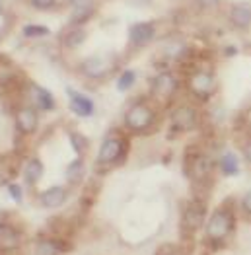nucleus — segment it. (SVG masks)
Segmentation results:
<instances>
[{"mask_svg":"<svg viewBox=\"0 0 251 255\" xmlns=\"http://www.w3.org/2000/svg\"><path fill=\"white\" fill-rule=\"evenodd\" d=\"M8 191H10L12 199H14L16 203H21V197H23V193H21L20 185H16V183H8Z\"/></svg>","mask_w":251,"mask_h":255,"instance_id":"nucleus-27","label":"nucleus"},{"mask_svg":"<svg viewBox=\"0 0 251 255\" xmlns=\"http://www.w3.org/2000/svg\"><path fill=\"white\" fill-rule=\"evenodd\" d=\"M29 98L35 109L39 111H53L55 109V98L49 90H45L41 86H31L29 88Z\"/></svg>","mask_w":251,"mask_h":255,"instance_id":"nucleus-10","label":"nucleus"},{"mask_svg":"<svg viewBox=\"0 0 251 255\" xmlns=\"http://www.w3.org/2000/svg\"><path fill=\"white\" fill-rule=\"evenodd\" d=\"M123 152H125V142H123L121 136H107L102 142V148H100V154H98V162L111 166V164L119 162Z\"/></svg>","mask_w":251,"mask_h":255,"instance_id":"nucleus-4","label":"nucleus"},{"mask_svg":"<svg viewBox=\"0 0 251 255\" xmlns=\"http://www.w3.org/2000/svg\"><path fill=\"white\" fill-rule=\"evenodd\" d=\"M70 142H72V146H74V150L82 156V154H86V150H88V140L84 138L80 132H70Z\"/></svg>","mask_w":251,"mask_h":255,"instance_id":"nucleus-25","label":"nucleus"},{"mask_svg":"<svg viewBox=\"0 0 251 255\" xmlns=\"http://www.w3.org/2000/svg\"><path fill=\"white\" fill-rule=\"evenodd\" d=\"M152 123H154V109L150 106L138 102V104L128 107V111H126V115H125V125L130 128V130L142 132V130L150 128Z\"/></svg>","mask_w":251,"mask_h":255,"instance_id":"nucleus-1","label":"nucleus"},{"mask_svg":"<svg viewBox=\"0 0 251 255\" xmlns=\"http://www.w3.org/2000/svg\"><path fill=\"white\" fill-rule=\"evenodd\" d=\"M66 4L70 8L72 23H76V25L90 20V16L94 14V8H96V0H66Z\"/></svg>","mask_w":251,"mask_h":255,"instance_id":"nucleus-7","label":"nucleus"},{"mask_svg":"<svg viewBox=\"0 0 251 255\" xmlns=\"http://www.w3.org/2000/svg\"><path fill=\"white\" fill-rule=\"evenodd\" d=\"M37 123H39V115H37V109L33 106H23L18 109V113H16V127H18L20 132H23V134L35 132Z\"/></svg>","mask_w":251,"mask_h":255,"instance_id":"nucleus-6","label":"nucleus"},{"mask_svg":"<svg viewBox=\"0 0 251 255\" xmlns=\"http://www.w3.org/2000/svg\"><path fill=\"white\" fill-rule=\"evenodd\" d=\"M2 12H4V4H2V0H0V16H2Z\"/></svg>","mask_w":251,"mask_h":255,"instance_id":"nucleus-31","label":"nucleus"},{"mask_svg":"<svg viewBox=\"0 0 251 255\" xmlns=\"http://www.w3.org/2000/svg\"><path fill=\"white\" fill-rule=\"evenodd\" d=\"M84 162L82 158H78V160H74V162H70L68 166H66V171H64V175H66V181L70 183V185H78L80 181H82L84 177Z\"/></svg>","mask_w":251,"mask_h":255,"instance_id":"nucleus-19","label":"nucleus"},{"mask_svg":"<svg viewBox=\"0 0 251 255\" xmlns=\"http://www.w3.org/2000/svg\"><path fill=\"white\" fill-rule=\"evenodd\" d=\"M59 252H61V246H59L57 242L45 240V242H41V244L37 246L35 255H59Z\"/></svg>","mask_w":251,"mask_h":255,"instance_id":"nucleus-24","label":"nucleus"},{"mask_svg":"<svg viewBox=\"0 0 251 255\" xmlns=\"http://www.w3.org/2000/svg\"><path fill=\"white\" fill-rule=\"evenodd\" d=\"M187 86L193 96H197V98H209L210 92L214 90V76H212V72L205 70V68L195 70L187 78Z\"/></svg>","mask_w":251,"mask_h":255,"instance_id":"nucleus-3","label":"nucleus"},{"mask_svg":"<svg viewBox=\"0 0 251 255\" xmlns=\"http://www.w3.org/2000/svg\"><path fill=\"white\" fill-rule=\"evenodd\" d=\"M205 222V209L199 205V203H191L187 207V211L183 214V224L189 230H197L201 228Z\"/></svg>","mask_w":251,"mask_h":255,"instance_id":"nucleus-16","label":"nucleus"},{"mask_svg":"<svg viewBox=\"0 0 251 255\" xmlns=\"http://www.w3.org/2000/svg\"><path fill=\"white\" fill-rule=\"evenodd\" d=\"M59 0H29V6L39 10V12H47V10H53L57 8Z\"/></svg>","mask_w":251,"mask_h":255,"instance_id":"nucleus-26","label":"nucleus"},{"mask_svg":"<svg viewBox=\"0 0 251 255\" xmlns=\"http://www.w3.org/2000/svg\"><path fill=\"white\" fill-rule=\"evenodd\" d=\"M20 246V232L10 224H0V250L14 252Z\"/></svg>","mask_w":251,"mask_h":255,"instance_id":"nucleus-14","label":"nucleus"},{"mask_svg":"<svg viewBox=\"0 0 251 255\" xmlns=\"http://www.w3.org/2000/svg\"><path fill=\"white\" fill-rule=\"evenodd\" d=\"M171 123L177 130H189V128H193L197 125V113H195L193 107H179V109H175Z\"/></svg>","mask_w":251,"mask_h":255,"instance_id":"nucleus-11","label":"nucleus"},{"mask_svg":"<svg viewBox=\"0 0 251 255\" xmlns=\"http://www.w3.org/2000/svg\"><path fill=\"white\" fill-rule=\"evenodd\" d=\"M242 207H244V211L248 214H251V191L246 193V197L242 199Z\"/></svg>","mask_w":251,"mask_h":255,"instance_id":"nucleus-28","label":"nucleus"},{"mask_svg":"<svg viewBox=\"0 0 251 255\" xmlns=\"http://www.w3.org/2000/svg\"><path fill=\"white\" fill-rule=\"evenodd\" d=\"M84 39H86L84 27L76 25L74 29H70V31L64 35V45H66L68 49H76V47H80V43H84Z\"/></svg>","mask_w":251,"mask_h":255,"instance_id":"nucleus-22","label":"nucleus"},{"mask_svg":"<svg viewBox=\"0 0 251 255\" xmlns=\"http://www.w3.org/2000/svg\"><path fill=\"white\" fill-rule=\"evenodd\" d=\"M43 171H45V168H43L41 160H39V158H31V160L27 162L25 170H23L25 183H27V185H35L43 177Z\"/></svg>","mask_w":251,"mask_h":255,"instance_id":"nucleus-18","label":"nucleus"},{"mask_svg":"<svg viewBox=\"0 0 251 255\" xmlns=\"http://www.w3.org/2000/svg\"><path fill=\"white\" fill-rule=\"evenodd\" d=\"M156 25L152 21H138L128 29V43L132 47H144L154 39Z\"/></svg>","mask_w":251,"mask_h":255,"instance_id":"nucleus-5","label":"nucleus"},{"mask_svg":"<svg viewBox=\"0 0 251 255\" xmlns=\"http://www.w3.org/2000/svg\"><path fill=\"white\" fill-rule=\"evenodd\" d=\"M21 33L27 39H39V37H47L51 33V29L47 25H41V23H27L21 27Z\"/></svg>","mask_w":251,"mask_h":255,"instance_id":"nucleus-21","label":"nucleus"},{"mask_svg":"<svg viewBox=\"0 0 251 255\" xmlns=\"http://www.w3.org/2000/svg\"><path fill=\"white\" fill-rule=\"evenodd\" d=\"M232 226H234V220H232V214L226 209H220V211H214L212 216L209 218V224H207V234L212 240H224L226 236L232 232Z\"/></svg>","mask_w":251,"mask_h":255,"instance_id":"nucleus-2","label":"nucleus"},{"mask_svg":"<svg viewBox=\"0 0 251 255\" xmlns=\"http://www.w3.org/2000/svg\"><path fill=\"white\" fill-rule=\"evenodd\" d=\"M230 21L240 27V29H248L251 25V6L246 2H240V4H234L230 8Z\"/></svg>","mask_w":251,"mask_h":255,"instance_id":"nucleus-12","label":"nucleus"},{"mask_svg":"<svg viewBox=\"0 0 251 255\" xmlns=\"http://www.w3.org/2000/svg\"><path fill=\"white\" fill-rule=\"evenodd\" d=\"M246 156H248V160H250V164H251V142L246 146Z\"/></svg>","mask_w":251,"mask_h":255,"instance_id":"nucleus-30","label":"nucleus"},{"mask_svg":"<svg viewBox=\"0 0 251 255\" xmlns=\"http://www.w3.org/2000/svg\"><path fill=\"white\" fill-rule=\"evenodd\" d=\"M220 170L224 175H236L240 170V164H238V156L234 152H224L220 156Z\"/></svg>","mask_w":251,"mask_h":255,"instance_id":"nucleus-20","label":"nucleus"},{"mask_svg":"<svg viewBox=\"0 0 251 255\" xmlns=\"http://www.w3.org/2000/svg\"><path fill=\"white\" fill-rule=\"evenodd\" d=\"M68 98H70V109H72L74 115H78V117L94 115L96 107H94V102L90 98H86L84 94H78L74 90H68Z\"/></svg>","mask_w":251,"mask_h":255,"instance_id":"nucleus-9","label":"nucleus"},{"mask_svg":"<svg viewBox=\"0 0 251 255\" xmlns=\"http://www.w3.org/2000/svg\"><path fill=\"white\" fill-rule=\"evenodd\" d=\"M175 90V78L169 72H160L154 80H152V92L160 98H169Z\"/></svg>","mask_w":251,"mask_h":255,"instance_id":"nucleus-13","label":"nucleus"},{"mask_svg":"<svg viewBox=\"0 0 251 255\" xmlns=\"http://www.w3.org/2000/svg\"><path fill=\"white\" fill-rule=\"evenodd\" d=\"M111 68H113L111 59H109V57H105V55L90 57V59L84 63V72H86L90 78H102V76H105Z\"/></svg>","mask_w":251,"mask_h":255,"instance_id":"nucleus-8","label":"nucleus"},{"mask_svg":"<svg viewBox=\"0 0 251 255\" xmlns=\"http://www.w3.org/2000/svg\"><path fill=\"white\" fill-rule=\"evenodd\" d=\"M201 8H214V6H218L220 4V0H195Z\"/></svg>","mask_w":251,"mask_h":255,"instance_id":"nucleus-29","label":"nucleus"},{"mask_svg":"<svg viewBox=\"0 0 251 255\" xmlns=\"http://www.w3.org/2000/svg\"><path fill=\"white\" fill-rule=\"evenodd\" d=\"M66 199H68V191L64 189L63 185H55V187H51V189L41 193V203L43 207H47V209L61 207V205H64Z\"/></svg>","mask_w":251,"mask_h":255,"instance_id":"nucleus-15","label":"nucleus"},{"mask_svg":"<svg viewBox=\"0 0 251 255\" xmlns=\"http://www.w3.org/2000/svg\"><path fill=\"white\" fill-rule=\"evenodd\" d=\"M134 82H136V72L134 70H125L117 78V90L119 92H126V90H130L134 86Z\"/></svg>","mask_w":251,"mask_h":255,"instance_id":"nucleus-23","label":"nucleus"},{"mask_svg":"<svg viewBox=\"0 0 251 255\" xmlns=\"http://www.w3.org/2000/svg\"><path fill=\"white\" fill-rule=\"evenodd\" d=\"M209 171H210V160L207 156L201 154V156H195V158H193L187 173L195 181H199V179H205V177L209 175Z\"/></svg>","mask_w":251,"mask_h":255,"instance_id":"nucleus-17","label":"nucleus"}]
</instances>
